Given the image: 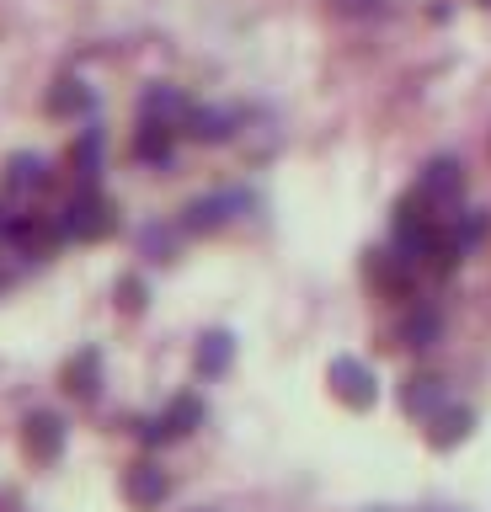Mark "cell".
I'll list each match as a JSON object with an SVG mask.
<instances>
[{
	"instance_id": "obj_10",
	"label": "cell",
	"mask_w": 491,
	"mask_h": 512,
	"mask_svg": "<svg viewBox=\"0 0 491 512\" xmlns=\"http://www.w3.org/2000/svg\"><path fill=\"white\" fill-rule=\"evenodd\" d=\"M182 134L198 139V144H219V139L235 134V118H230V112H219V107H187Z\"/></svg>"
},
{
	"instance_id": "obj_5",
	"label": "cell",
	"mask_w": 491,
	"mask_h": 512,
	"mask_svg": "<svg viewBox=\"0 0 491 512\" xmlns=\"http://www.w3.org/2000/svg\"><path fill=\"white\" fill-rule=\"evenodd\" d=\"M123 496L139 507V512H150V507H161L166 496H171V475L161 470V464H150V459H139L123 470Z\"/></svg>"
},
{
	"instance_id": "obj_3",
	"label": "cell",
	"mask_w": 491,
	"mask_h": 512,
	"mask_svg": "<svg viewBox=\"0 0 491 512\" xmlns=\"http://www.w3.org/2000/svg\"><path fill=\"white\" fill-rule=\"evenodd\" d=\"M326 379H331V395H337L342 406H353V411H369L374 400H379L374 368H369V363H358V358H337Z\"/></svg>"
},
{
	"instance_id": "obj_18",
	"label": "cell",
	"mask_w": 491,
	"mask_h": 512,
	"mask_svg": "<svg viewBox=\"0 0 491 512\" xmlns=\"http://www.w3.org/2000/svg\"><path fill=\"white\" fill-rule=\"evenodd\" d=\"M49 107L54 112H81V107H91V91L81 86V80H59V91L49 96Z\"/></svg>"
},
{
	"instance_id": "obj_15",
	"label": "cell",
	"mask_w": 491,
	"mask_h": 512,
	"mask_svg": "<svg viewBox=\"0 0 491 512\" xmlns=\"http://www.w3.org/2000/svg\"><path fill=\"white\" fill-rule=\"evenodd\" d=\"M230 363H235V342H230V331H209V336L198 342V374H203V379H219Z\"/></svg>"
},
{
	"instance_id": "obj_7",
	"label": "cell",
	"mask_w": 491,
	"mask_h": 512,
	"mask_svg": "<svg viewBox=\"0 0 491 512\" xmlns=\"http://www.w3.org/2000/svg\"><path fill=\"white\" fill-rule=\"evenodd\" d=\"M246 198L241 192H214V198H198V203H187L182 208V230H193V235H203V230H219L235 208H241Z\"/></svg>"
},
{
	"instance_id": "obj_9",
	"label": "cell",
	"mask_w": 491,
	"mask_h": 512,
	"mask_svg": "<svg viewBox=\"0 0 491 512\" xmlns=\"http://www.w3.org/2000/svg\"><path fill=\"white\" fill-rule=\"evenodd\" d=\"M470 427H475V416L465 406H443V411L427 416V443H433V448H454V443L470 438Z\"/></svg>"
},
{
	"instance_id": "obj_16",
	"label": "cell",
	"mask_w": 491,
	"mask_h": 512,
	"mask_svg": "<svg viewBox=\"0 0 491 512\" xmlns=\"http://www.w3.org/2000/svg\"><path fill=\"white\" fill-rule=\"evenodd\" d=\"M438 331H443L438 310H427V304H417V310H411V315L401 320V347L422 352V347H433V342H438Z\"/></svg>"
},
{
	"instance_id": "obj_1",
	"label": "cell",
	"mask_w": 491,
	"mask_h": 512,
	"mask_svg": "<svg viewBox=\"0 0 491 512\" xmlns=\"http://www.w3.org/2000/svg\"><path fill=\"white\" fill-rule=\"evenodd\" d=\"M59 230H65V240H102V235L118 230V214H113V203H107L97 187H86V192H75V198L65 203Z\"/></svg>"
},
{
	"instance_id": "obj_17",
	"label": "cell",
	"mask_w": 491,
	"mask_h": 512,
	"mask_svg": "<svg viewBox=\"0 0 491 512\" xmlns=\"http://www.w3.org/2000/svg\"><path fill=\"white\" fill-rule=\"evenodd\" d=\"M70 160H75V171H81V176H86V187H91V176L102 171V128H86V134L75 139Z\"/></svg>"
},
{
	"instance_id": "obj_20",
	"label": "cell",
	"mask_w": 491,
	"mask_h": 512,
	"mask_svg": "<svg viewBox=\"0 0 491 512\" xmlns=\"http://www.w3.org/2000/svg\"><path fill=\"white\" fill-rule=\"evenodd\" d=\"M0 288H6V272H0Z\"/></svg>"
},
{
	"instance_id": "obj_13",
	"label": "cell",
	"mask_w": 491,
	"mask_h": 512,
	"mask_svg": "<svg viewBox=\"0 0 491 512\" xmlns=\"http://www.w3.org/2000/svg\"><path fill=\"white\" fill-rule=\"evenodd\" d=\"M187 107H193V102H187L182 91H171V86H150V91H145V107H139V118H155V123L182 128Z\"/></svg>"
},
{
	"instance_id": "obj_12",
	"label": "cell",
	"mask_w": 491,
	"mask_h": 512,
	"mask_svg": "<svg viewBox=\"0 0 491 512\" xmlns=\"http://www.w3.org/2000/svg\"><path fill=\"white\" fill-rule=\"evenodd\" d=\"M97 384H102V352H97V347L75 352L70 368H65V390H70L75 400H91V395H97Z\"/></svg>"
},
{
	"instance_id": "obj_8",
	"label": "cell",
	"mask_w": 491,
	"mask_h": 512,
	"mask_svg": "<svg viewBox=\"0 0 491 512\" xmlns=\"http://www.w3.org/2000/svg\"><path fill=\"white\" fill-rule=\"evenodd\" d=\"M443 406H449V390H443V379L417 374V379H406V384H401V411H406V416H417V422H427V416L443 411Z\"/></svg>"
},
{
	"instance_id": "obj_19",
	"label": "cell",
	"mask_w": 491,
	"mask_h": 512,
	"mask_svg": "<svg viewBox=\"0 0 491 512\" xmlns=\"http://www.w3.org/2000/svg\"><path fill=\"white\" fill-rule=\"evenodd\" d=\"M118 294H123V299H118L123 310H139V304H145V299H139V294H145V288H139L134 278H123V283H118Z\"/></svg>"
},
{
	"instance_id": "obj_6",
	"label": "cell",
	"mask_w": 491,
	"mask_h": 512,
	"mask_svg": "<svg viewBox=\"0 0 491 512\" xmlns=\"http://www.w3.org/2000/svg\"><path fill=\"white\" fill-rule=\"evenodd\" d=\"M459 187H465V182H459L454 160H433V166L422 171V182H417V198L433 208V214H443V208L459 203ZM443 219H449V214H443Z\"/></svg>"
},
{
	"instance_id": "obj_2",
	"label": "cell",
	"mask_w": 491,
	"mask_h": 512,
	"mask_svg": "<svg viewBox=\"0 0 491 512\" xmlns=\"http://www.w3.org/2000/svg\"><path fill=\"white\" fill-rule=\"evenodd\" d=\"M198 422H203V400H198V395H177L161 416L139 422V438H145L150 448H161V443H171V438H187Z\"/></svg>"
},
{
	"instance_id": "obj_11",
	"label": "cell",
	"mask_w": 491,
	"mask_h": 512,
	"mask_svg": "<svg viewBox=\"0 0 491 512\" xmlns=\"http://www.w3.org/2000/svg\"><path fill=\"white\" fill-rule=\"evenodd\" d=\"M171 139H177V128H171V123L139 118V134H134V155L145 160V166H166V160H171Z\"/></svg>"
},
{
	"instance_id": "obj_4",
	"label": "cell",
	"mask_w": 491,
	"mask_h": 512,
	"mask_svg": "<svg viewBox=\"0 0 491 512\" xmlns=\"http://www.w3.org/2000/svg\"><path fill=\"white\" fill-rule=\"evenodd\" d=\"M65 416L59 411H33L22 422V448H27V459L33 464H54L59 454H65Z\"/></svg>"
},
{
	"instance_id": "obj_14",
	"label": "cell",
	"mask_w": 491,
	"mask_h": 512,
	"mask_svg": "<svg viewBox=\"0 0 491 512\" xmlns=\"http://www.w3.org/2000/svg\"><path fill=\"white\" fill-rule=\"evenodd\" d=\"M43 182H49L43 155H11L6 160V176H0V187H6V192H38Z\"/></svg>"
}]
</instances>
